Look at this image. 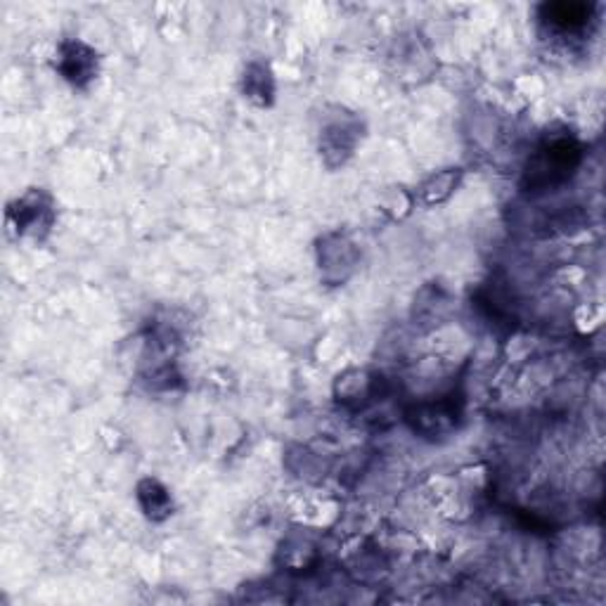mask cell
I'll return each instance as SVG.
<instances>
[{"instance_id":"6da1fadb","label":"cell","mask_w":606,"mask_h":606,"mask_svg":"<svg viewBox=\"0 0 606 606\" xmlns=\"http://www.w3.org/2000/svg\"><path fill=\"white\" fill-rule=\"evenodd\" d=\"M583 162V145L571 131H552L542 135L531 159L526 164L524 178L531 190H548L569 180Z\"/></svg>"},{"instance_id":"7a4b0ae2","label":"cell","mask_w":606,"mask_h":606,"mask_svg":"<svg viewBox=\"0 0 606 606\" xmlns=\"http://www.w3.org/2000/svg\"><path fill=\"white\" fill-rule=\"evenodd\" d=\"M365 131V121L359 112L344 104L324 107L316 129V147L322 166L328 170L344 168L363 145Z\"/></svg>"},{"instance_id":"3957f363","label":"cell","mask_w":606,"mask_h":606,"mask_svg":"<svg viewBox=\"0 0 606 606\" xmlns=\"http://www.w3.org/2000/svg\"><path fill=\"white\" fill-rule=\"evenodd\" d=\"M57 223V201L55 197L34 185L22 195L12 197L5 205V232L14 242L43 244L53 235Z\"/></svg>"},{"instance_id":"277c9868","label":"cell","mask_w":606,"mask_h":606,"mask_svg":"<svg viewBox=\"0 0 606 606\" xmlns=\"http://www.w3.org/2000/svg\"><path fill=\"white\" fill-rule=\"evenodd\" d=\"M363 252L346 230H328L316 242V266L328 287H341L361 266Z\"/></svg>"},{"instance_id":"5b68a950","label":"cell","mask_w":606,"mask_h":606,"mask_svg":"<svg viewBox=\"0 0 606 606\" xmlns=\"http://www.w3.org/2000/svg\"><path fill=\"white\" fill-rule=\"evenodd\" d=\"M53 69L67 86L86 92L100 79L102 57L84 38H62L53 57Z\"/></svg>"},{"instance_id":"8992f818","label":"cell","mask_w":606,"mask_h":606,"mask_svg":"<svg viewBox=\"0 0 606 606\" xmlns=\"http://www.w3.org/2000/svg\"><path fill=\"white\" fill-rule=\"evenodd\" d=\"M240 92L249 104L258 107V110H271L277 100V79L268 59L254 57L244 62L240 71Z\"/></svg>"},{"instance_id":"52a82bcc","label":"cell","mask_w":606,"mask_h":606,"mask_svg":"<svg viewBox=\"0 0 606 606\" xmlns=\"http://www.w3.org/2000/svg\"><path fill=\"white\" fill-rule=\"evenodd\" d=\"M135 503L152 524H164L176 515L174 493L157 476H143L135 484Z\"/></svg>"},{"instance_id":"ba28073f","label":"cell","mask_w":606,"mask_h":606,"mask_svg":"<svg viewBox=\"0 0 606 606\" xmlns=\"http://www.w3.org/2000/svg\"><path fill=\"white\" fill-rule=\"evenodd\" d=\"M540 22L559 34H579L593 22L595 5L587 3H546L540 5Z\"/></svg>"},{"instance_id":"9c48e42d","label":"cell","mask_w":606,"mask_h":606,"mask_svg":"<svg viewBox=\"0 0 606 606\" xmlns=\"http://www.w3.org/2000/svg\"><path fill=\"white\" fill-rule=\"evenodd\" d=\"M462 178H464V168L460 166L433 170V174L417 188L415 201H419L422 207H441L458 192Z\"/></svg>"},{"instance_id":"30bf717a","label":"cell","mask_w":606,"mask_h":606,"mask_svg":"<svg viewBox=\"0 0 606 606\" xmlns=\"http://www.w3.org/2000/svg\"><path fill=\"white\" fill-rule=\"evenodd\" d=\"M377 394V377L367 370H346L334 382V396L344 406H363Z\"/></svg>"},{"instance_id":"8fae6325","label":"cell","mask_w":606,"mask_h":606,"mask_svg":"<svg viewBox=\"0 0 606 606\" xmlns=\"http://www.w3.org/2000/svg\"><path fill=\"white\" fill-rule=\"evenodd\" d=\"M458 410L453 403H437V406H422L410 415L415 431L425 437H445L448 431L455 429Z\"/></svg>"},{"instance_id":"7c38bea8","label":"cell","mask_w":606,"mask_h":606,"mask_svg":"<svg viewBox=\"0 0 606 606\" xmlns=\"http://www.w3.org/2000/svg\"><path fill=\"white\" fill-rule=\"evenodd\" d=\"M412 207H415V195H410L403 188H392L384 197V211L392 213L394 221L406 219V216L412 211Z\"/></svg>"}]
</instances>
